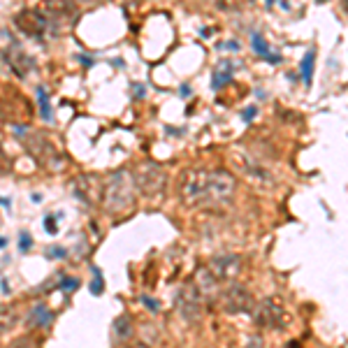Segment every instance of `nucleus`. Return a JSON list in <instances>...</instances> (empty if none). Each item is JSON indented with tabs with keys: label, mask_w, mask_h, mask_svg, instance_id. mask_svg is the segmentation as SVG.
I'll list each match as a JSON object with an SVG mask.
<instances>
[{
	"label": "nucleus",
	"mask_w": 348,
	"mask_h": 348,
	"mask_svg": "<svg viewBox=\"0 0 348 348\" xmlns=\"http://www.w3.org/2000/svg\"><path fill=\"white\" fill-rule=\"evenodd\" d=\"M79 2H93V0H79Z\"/></svg>",
	"instance_id": "nucleus-30"
},
{
	"label": "nucleus",
	"mask_w": 348,
	"mask_h": 348,
	"mask_svg": "<svg viewBox=\"0 0 348 348\" xmlns=\"http://www.w3.org/2000/svg\"><path fill=\"white\" fill-rule=\"evenodd\" d=\"M142 302L149 307V311H154V314L158 311V302H156V300H151V297H142Z\"/></svg>",
	"instance_id": "nucleus-24"
},
{
	"label": "nucleus",
	"mask_w": 348,
	"mask_h": 348,
	"mask_svg": "<svg viewBox=\"0 0 348 348\" xmlns=\"http://www.w3.org/2000/svg\"><path fill=\"white\" fill-rule=\"evenodd\" d=\"M207 267L221 283H228V281L239 279V274H241V258H239V255H234V253L214 255V258L209 260Z\"/></svg>",
	"instance_id": "nucleus-9"
},
{
	"label": "nucleus",
	"mask_w": 348,
	"mask_h": 348,
	"mask_svg": "<svg viewBox=\"0 0 348 348\" xmlns=\"http://www.w3.org/2000/svg\"><path fill=\"white\" fill-rule=\"evenodd\" d=\"M19 323V314L12 307H0V337H5L9 330Z\"/></svg>",
	"instance_id": "nucleus-14"
},
{
	"label": "nucleus",
	"mask_w": 348,
	"mask_h": 348,
	"mask_svg": "<svg viewBox=\"0 0 348 348\" xmlns=\"http://www.w3.org/2000/svg\"><path fill=\"white\" fill-rule=\"evenodd\" d=\"M77 286H79V279H74V276L60 279V290H77Z\"/></svg>",
	"instance_id": "nucleus-21"
},
{
	"label": "nucleus",
	"mask_w": 348,
	"mask_h": 348,
	"mask_svg": "<svg viewBox=\"0 0 348 348\" xmlns=\"http://www.w3.org/2000/svg\"><path fill=\"white\" fill-rule=\"evenodd\" d=\"M5 244H7V239H5V237H0V248L5 246Z\"/></svg>",
	"instance_id": "nucleus-29"
},
{
	"label": "nucleus",
	"mask_w": 348,
	"mask_h": 348,
	"mask_svg": "<svg viewBox=\"0 0 348 348\" xmlns=\"http://www.w3.org/2000/svg\"><path fill=\"white\" fill-rule=\"evenodd\" d=\"M311 77H314V51H309L307 56H304V60H302V79H304V84H311Z\"/></svg>",
	"instance_id": "nucleus-18"
},
{
	"label": "nucleus",
	"mask_w": 348,
	"mask_h": 348,
	"mask_svg": "<svg viewBox=\"0 0 348 348\" xmlns=\"http://www.w3.org/2000/svg\"><path fill=\"white\" fill-rule=\"evenodd\" d=\"M114 332H116V339H128V337L133 335V328H130V321L128 318H119V321L114 323Z\"/></svg>",
	"instance_id": "nucleus-19"
},
{
	"label": "nucleus",
	"mask_w": 348,
	"mask_h": 348,
	"mask_svg": "<svg viewBox=\"0 0 348 348\" xmlns=\"http://www.w3.org/2000/svg\"><path fill=\"white\" fill-rule=\"evenodd\" d=\"M211 174V193H214V204H228L237 193V179L228 170H209Z\"/></svg>",
	"instance_id": "nucleus-10"
},
{
	"label": "nucleus",
	"mask_w": 348,
	"mask_h": 348,
	"mask_svg": "<svg viewBox=\"0 0 348 348\" xmlns=\"http://www.w3.org/2000/svg\"><path fill=\"white\" fill-rule=\"evenodd\" d=\"M51 33H60L63 28H70L77 19V7L70 0H44L40 7Z\"/></svg>",
	"instance_id": "nucleus-6"
},
{
	"label": "nucleus",
	"mask_w": 348,
	"mask_h": 348,
	"mask_svg": "<svg viewBox=\"0 0 348 348\" xmlns=\"http://www.w3.org/2000/svg\"><path fill=\"white\" fill-rule=\"evenodd\" d=\"M255 114V107H251V109H246V114H244V116H246V121H251V116H253Z\"/></svg>",
	"instance_id": "nucleus-27"
},
{
	"label": "nucleus",
	"mask_w": 348,
	"mask_h": 348,
	"mask_svg": "<svg viewBox=\"0 0 348 348\" xmlns=\"http://www.w3.org/2000/svg\"><path fill=\"white\" fill-rule=\"evenodd\" d=\"M51 321H54V314H51V311H49L44 304H37V307L30 311V323L40 325V328H47V325H51Z\"/></svg>",
	"instance_id": "nucleus-16"
},
{
	"label": "nucleus",
	"mask_w": 348,
	"mask_h": 348,
	"mask_svg": "<svg viewBox=\"0 0 348 348\" xmlns=\"http://www.w3.org/2000/svg\"><path fill=\"white\" fill-rule=\"evenodd\" d=\"M14 23L21 33L30 35V37H42L44 33H49V23L40 9H21L14 16Z\"/></svg>",
	"instance_id": "nucleus-11"
},
{
	"label": "nucleus",
	"mask_w": 348,
	"mask_h": 348,
	"mask_svg": "<svg viewBox=\"0 0 348 348\" xmlns=\"http://www.w3.org/2000/svg\"><path fill=\"white\" fill-rule=\"evenodd\" d=\"M37 100H40V112H42V119L44 121H51V105H49V95L47 91L42 86H37Z\"/></svg>",
	"instance_id": "nucleus-17"
},
{
	"label": "nucleus",
	"mask_w": 348,
	"mask_h": 348,
	"mask_svg": "<svg viewBox=\"0 0 348 348\" xmlns=\"http://www.w3.org/2000/svg\"><path fill=\"white\" fill-rule=\"evenodd\" d=\"M179 200L186 207H214L209 170H188L179 179Z\"/></svg>",
	"instance_id": "nucleus-1"
},
{
	"label": "nucleus",
	"mask_w": 348,
	"mask_h": 348,
	"mask_svg": "<svg viewBox=\"0 0 348 348\" xmlns=\"http://www.w3.org/2000/svg\"><path fill=\"white\" fill-rule=\"evenodd\" d=\"M128 348H149L147 344H133V346H128Z\"/></svg>",
	"instance_id": "nucleus-28"
},
{
	"label": "nucleus",
	"mask_w": 348,
	"mask_h": 348,
	"mask_svg": "<svg viewBox=\"0 0 348 348\" xmlns=\"http://www.w3.org/2000/svg\"><path fill=\"white\" fill-rule=\"evenodd\" d=\"M44 228H47L49 234H56V232H58V228H56V221L51 218V216H47V218H44Z\"/></svg>",
	"instance_id": "nucleus-23"
},
{
	"label": "nucleus",
	"mask_w": 348,
	"mask_h": 348,
	"mask_svg": "<svg viewBox=\"0 0 348 348\" xmlns=\"http://www.w3.org/2000/svg\"><path fill=\"white\" fill-rule=\"evenodd\" d=\"M253 321L260 330H269V332H283L290 325V314L274 297H265L255 304L253 309Z\"/></svg>",
	"instance_id": "nucleus-4"
},
{
	"label": "nucleus",
	"mask_w": 348,
	"mask_h": 348,
	"mask_svg": "<svg viewBox=\"0 0 348 348\" xmlns=\"http://www.w3.org/2000/svg\"><path fill=\"white\" fill-rule=\"evenodd\" d=\"M137 197V186H135V176L126 170L114 172L105 183V193H102V202L109 214H123L126 209L135 204Z\"/></svg>",
	"instance_id": "nucleus-2"
},
{
	"label": "nucleus",
	"mask_w": 348,
	"mask_h": 348,
	"mask_svg": "<svg viewBox=\"0 0 348 348\" xmlns=\"http://www.w3.org/2000/svg\"><path fill=\"white\" fill-rule=\"evenodd\" d=\"M267 2H269V5H272V2H274V0H267Z\"/></svg>",
	"instance_id": "nucleus-31"
},
{
	"label": "nucleus",
	"mask_w": 348,
	"mask_h": 348,
	"mask_svg": "<svg viewBox=\"0 0 348 348\" xmlns=\"http://www.w3.org/2000/svg\"><path fill=\"white\" fill-rule=\"evenodd\" d=\"M195 288L200 290V295L204 297V300H214L216 295H218V290H221V281L216 279L211 272H209V267H200L197 272H195Z\"/></svg>",
	"instance_id": "nucleus-12"
},
{
	"label": "nucleus",
	"mask_w": 348,
	"mask_h": 348,
	"mask_svg": "<svg viewBox=\"0 0 348 348\" xmlns=\"http://www.w3.org/2000/svg\"><path fill=\"white\" fill-rule=\"evenodd\" d=\"M253 51L258 56H262V58L272 60V63H279V60H281L276 54H272V49L267 47V42H265V37H262L260 33H253Z\"/></svg>",
	"instance_id": "nucleus-15"
},
{
	"label": "nucleus",
	"mask_w": 348,
	"mask_h": 348,
	"mask_svg": "<svg viewBox=\"0 0 348 348\" xmlns=\"http://www.w3.org/2000/svg\"><path fill=\"white\" fill-rule=\"evenodd\" d=\"M255 297L251 295V290H246L244 286H230L225 293L221 295V307L228 314H248L255 309Z\"/></svg>",
	"instance_id": "nucleus-8"
},
{
	"label": "nucleus",
	"mask_w": 348,
	"mask_h": 348,
	"mask_svg": "<svg viewBox=\"0 0 348 348\" xmlns=\"http://www.w3.org/2000/svg\"><path fill=\"white\" fill-rule=\"evenodd\" d=\"M7 60H9V67H12L19 77H26V72L33 67V60L16 47V42H14L12 47H9V51H7Z\"/></svg>",
	"instance_id": "nucleus-13"
},
{
	"label": "nucleus",
	"mask_w": 348,
	"mask_h": 348,
	"mask_svg": "<svg viewBox=\"0 0 348 348\" xmlns=\"http://www.w3.org/2000/svg\"><path fill=\"white\" fill-rule=\"evenodd\" d=\"M230 161H232L234 170L239 174H244L251 183H255V186L260 188H272L276 183V176L274 172L265 165V163L258 158V156H253L251 151H246V149H232V154H230Z\"/></svg>",
	"instance_id": "nucleus-3"
},
{
	"label": "nucleus",
	"mask_w": 348,
	"mask_h": 348,
	"mask_svg": "<svg viewBox=\"0 0 348 348\" xmlns=\"http://www.w3.org/2000/svg\"><path fill=\"white\" fill-rule=\"evenodd\" d=\"M30 244H33L30 234H28V232H21V234H19V246H21V251H28V248H30Z\"/></svg>",
	"instance_id": "nucleus-22"
},
{
	"label": "nucleus",
	"mask_w": 348,
	"mask_h": 348,
	"mask_svg": "<svg viewBox=\"0 0 348 348\" xmlns=\"http://www.w3.org/2000/svg\"><path fill=\"white\" fill-rule=\"evenodd\" d=\"M91 272H93V281L88 283V286H91V293H93V295H100V293H102V274H100V269H98V267H91Z\"/></svg>",
	"instance_id": "nucleus-20"
},
{
	"label": "nucleus",
	"mask_w": 348,
	"mask_h": 348,
	"mask_svg": "<svg viewBox=\"0 0 348 348\" xmlns=\"http://www.w3.org/2000/svg\"><path fill=\"white\" fill-rule=\"evenodd\" d=\"M133 176H135L137 193L147 195V197L161 195L165 190V186H168V172L161 165H156V163H142Z\"/></svg>",
	"instance_id": "nucleus-5"
},
{
	"label": "nucleus",
	"mask_w": 348,
	"mask_h": 348,
	"mask_svg": "<svg viewBox=\"0 0 348 348\" xmlns=\"http://www.w3.org/2000/svg\"><path fill=\"white\" fill-rule=\"evenodd\" d=\"M202 302L204 297L195 288V283H186L176 295V311L186 323H195L202 316Z\"/></svg>",
	"instance_id": "nucleus-7"
},
{
	"label": "nucleus",
	"mask_w": 348,
	"mask_h": 348,
	"mask_svg": "<svg viewBox=\"0 0 348 348\" xmlns=\"http://www.w3.org/2000/svg\"><path fill=\"white\" fill-rule=\"evenodd\" d=\"M49 255H54V258H63V255H65V251H63L60 246H54V251H49Z\"/></svg>",
	"instance_id": "nucleus-26"
},
{
	"label": "nucleus",
	"mask_w": 348,
	"mask_h": 348,
	"mask_svg": "<svg viewBox=\"0 0 348 348\" xmlns=\"http://www.w3.org/2000/svg\"><path fill=\"white\" fill-rule=\"evenodd\" d=\"M9 348H30V342L28 339H19V342H14Z\"/></svg>",
	"instance_id": "nucleus-25"
}]
</instances>
